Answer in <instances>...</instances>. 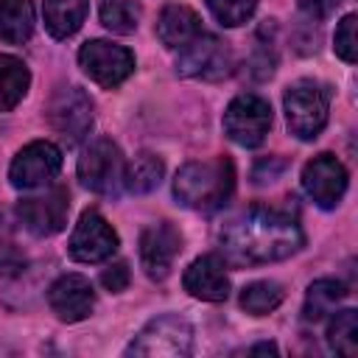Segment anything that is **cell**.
I'll use <instances>...</instances> for the list:
<instances>
[{
	"mask_svg": "<svg viewBox=\"0 0 358 358\" xmlns=\"http://www.w3.org/2000/svg\"><path fill=\"white\" fill-rule=\"evenodd\" d=\"M42 17L53 39H67L87 20V0H42Z\"/></svg>",
	"mask_w": 358,
	"mask_h": 358,
	"instance_id": "18",
	"label": "cell"
},
{
	"mask_svg": "<svg viewBox=\"0 0 358 358\" xmlns=\"http://www.w3.org/2000/svg\"><path fill=\"white\" fill-rule=\"evenodd\" d=\"M271 129V106L255 92H241L224 112V131L241 148H257Z\"/></svg>",
	"mask_w": 358,
	"mask_h": 358,
	"instance_id": "5",
	"label": "cell"
},
{
	"mask_svg": "<svg viewBox=\"0 0 358 358\" xmlns=\"http://www.w3.org/2000/svg\"><path fill=\"white\" fill-rule=\"evenodd\" d=\"M282 106H285V120L291 134L299 140H316L327 126L330 87L313 78H299L285 90Z\"/></svg>",
	"mask_w": 358,
	"mask_h": 358,
	"instance_id": "3",
	"label": "cell"
},
{
	"mask_svg": "<svg viewBox=\"0 0 358 358\" xmlns=\"http://www.w3.org/2000/svg\"><path fill=\"white\" fill-rule=\"evenodd\" d=\"M282 171H285V159H282V157H268V159H260V162L255 165L252 179H255L257 185H266V182L280 179Z\"/></svg>",
	"mask_w": 358,
	"mask_h": 358,
	"instance_id": "29",
	"label": "cell"
},
{
	"mask_svg": "<svg viewBox=\"0 0 358 358\" xmlns=\"http://www.w3.org/2000/svg\"><path fill=\"white\" fill-rule=\"evenodd\" d=\"M31 87V73L22 59L17 56H0V109H14Z\"/></svg>",
	"mask_w": 358,
	"mask_h": 358,
	"instance_id": "21",
	"label": "cell"
},
{
	"mask_svg": "<svg viewBox=\"0 0 358 358\" xmlns=\"http://www.w3.org/2000/svg\"><path fill=\"white\" fill-rule=\"evenodd\" d=\"M78 64L95 84L112 90L134 73V53L106 39H90L78 50Z\"/></svg>",
	"mask_w": 358,
	"mask_h": 358,
	"instance_id": "7",
	"label": "cell"
},
{
	"mask_svg": "<svg viewBox=\"0 0 358 358\" xmlns=\"http://www.w3.org/2000/svg\"><path fill=\"white\" fill-rule=\"evenodd\" d=\"M302 187L316 207L333 210L347 193V168L333 154H316L302 168Z\"/></svg>",
	"mask_w": 358,
	"mask_h": 358,
	"instance_id": "13",
	"label": "cell"
},
{
	"mask_svg": "<svg viewBox=\"0 0 358 358\" xmlns=\"http://www.w3.org/2000/svg\"><path fill=\"white\" fill-rule=\"evenodd\" d=\"M182 285L190 296L204 302H224L229 296V277H227V260L218 255H201L196 257L182 277Z\"/></svg>",
	"mask_w": 358,
	"mask_h": 358,
	"instance_id": "16",
	"label": "cell"
},
{
	"mask_svg": "<svg viewBox=\"0 0 358 358\" xmlns=\"http://www.w3.org/2000/svg\"><path fill=\"white\" fill-rule=\"evenodd\" d=\"M347 296L344 282L333 280V277H322L316 282H310L308 294H305V305H302V316L308 322H319L324 316H330L336 310V305Z\"/></svg>",
	"mask_w": 358,
	"mask_h": 358,
	"instance_id": "20",
	"label": "cell"
},
{
	"mask_svg": "<svg viewBox=\"0 0 358 358\" xmlns=\"http://www.w3.org/2000/svg\"><path fill=\"white\" fill-rule=\"evenodd\" d=\"M67 213H70V193L67 187H59V185L45 190L42 196H31L17 204L20 224L36 238L62 232L67 224Z\"/></svg>",
	"mask_w": 358,
	"mask_h": 358,
	"instance_id": "12",
	"label": "cell"
},
{
	"mask_svg": "<svg viewBox=\"0 0 358 358\" xmlns=\"http://www.w3.org/2000/svg\"><path fill=\"white\" fill-rule=\"evenodd\" d=\"M201 34V20L193 8L187 6H165L159 20H157V36L165 48L182 50L187 42H193Z\"/></svg>",
	"mask_w": 358,
	"mask_h": 358,
	"instance_id": "17",
	"label": "cell"
},
{
	"mask_svg": "<svg viewBox=\"0 0 358 358\" xmlns=\"http://www.w3.org/2000/svg\"><path fill=\"white\" fill-rule=\"evenodd\" d=\"M249 352H277V347L274 344H255V347H249Z\"/></svg>",
	"mask_w": 358,
	"mask_h": 358,
	"instance_id": "31",
	"label": "cell"
},
{
	"mask_svg": "<svg viewBox=\"0 0 358 358\" xmlns=\"http://www.w3.org/2000/svg\"><path fill=\"white\" fill-rule=\"evenodd\" d=\"M182 252V235L179 229L171 224V221H157V224H148L140 235V263H143V271L162 282L171 268H173V260L176 255Z\"/></svg>",
	"mask_w": 358,
	"mask_h": 358,
	"instance_id": "14",
	"label": "cell"
},
{
	"mask_svg": "<svg viewBox=\"0 0 358 358\" xmlns=\"http://www.w3.org/2000/svg\"><path fill=\"white\" fill-rule=\"evenodd\" d=\"M336 3H338V0H299V8H302L310 20H322V17H327V14L333 11Z\"/></svg>",
	"mask_w": 358,
	"mask_h": 358,
	"instance_id": "30",
	"label": "cell"
},
{
	"mask_svg": "<svg viewBox=\"0 0 358 358\" xmlns=\"http://www.w3.org/2000/svg\"><path fill=\"white\" fill-rule=\"evenodd\" d=\"M235 190V165L229 157L187 162L176 171L173 196L182 207L196 213H218Z\"/></svg>",
	"mask_w": 358,
	"mask_h": 358,
	"instance_id": "2",
	"label": "cell"
},
{
	"mask_svg": "<svg viewBox=\"0 0 358 358\" xmlns=\"http://www.w3.org/2000/svg\"><path fill=\"white\" fill-rule=\"evenodd\" d=\"M224 260L232 266H260L285 260L302 249L305 235L288 210L249 207L218 232Z\"/></svg>",
	"mask_w": 358,
	"mask_h": 358,
	"instance_id": "1",
	"label": "cell"
},
{
	"mask_svg": "<svg viewBox=\"0 0 358 358\" xmlns=\"http://www.w3.org/2000/svg\"><path fill=\"white\" fill-rule=\"evenodd\" d=\"M207 8L221 25L238 28V25L252 20V14L257 8V0H207Z\"/></svg>",
	"mask_w": 358,
	"mask_h": 358,
	"instance_id": "26",
	"label": "cell"
},
{
	"mask_svg": "<svg viewBox=\"0 0 358 358\" xmlns=\"http://www.w3.org/2000/svg\"><path fill=\"white\" fill-rule=\"evenodd\" d=\"M34 34V3L31 0H0V39L22 45Z\"/></svg>",
	"mask_w": 358,
	"mask_h": 358,
	"instance_id": "19",
	"label": "cell"
},
{
	"mask_svg": "<svg viewBox=\"0 0 358 358\" xmlns=\"http://www.w3.org/2000/svg\"><path fill=\"white\" fill-rule=\"evenodd\" d=\"M62 168V151L48 140H34L25 148L17 151L8 168V179L17 190H34L45 187L56 179Z\"/></svg>",
	"mask_w": 358,
	"mask_h": 358,
	"instance_id": "10",
	"label": "cell"
},
{
	"mask_svg": "<svg viewBox=\"0 0 358 358\" xmlns=\"http://www.w3.org/2000/svg\"><path fill=\"white\" fill-rule=\"evenodd\" d=\"M162 173H165V165L159 157L154 154H140L134 157V162L126 165L123 171V185L129 193H151L154 187H159L162 182Z\"/></svg>",
	"mask_w": 358,
	"mask_h": 358,
	"instance_id": "22",
	"label": "cell"
},
{
	"mask_svg": "<svg viewBox=\"0 0 358 358\" xmlns=\"http://www.w3.org/2000/svg\"><path fill=\"white\" fill-rule=\"evenodd\" d=\"M117 232L109 227V221L98 210H84L70 235L67 252L78 263H101L117 252Z\"/></svg>",
	"mask_w": 358,
	"mask_h": 358,
	"instance_id": "11",
	"label": "cell"
},
{
	"mask_svg": "<svg viewBox=\"0 0 358 358\" xmlns=\"http://www.w3.org/2000/svg\"><path fill=\"white\" fill-rule=\"evenodd\" d=\"M193 350V324L179 313H162L151 319L134 341L126 347V355L145 358H185Z\"/></svg>",
	"mask_w": 358,
	"mask_h": 358,
	"instance_id": "4",
	"label": "cell"
},
{
	"mask_svg": "<svg viewBox=\"0 0 358 358\" xmlns=\"http://www.w3.org/2000/svg\"><path fill=\"white\" fill-rule=\"evenodd\" d=\"M123 171L126 165H123L120 148L109 137L92 140L78 157V179L92 193L115 196L123 185Z\"/></svg>",
	"mask_w": 358,
	"mask_h": 358,
	"instance_id": "6",
	"label": "cell"
},
{
	"mask_svg": "<svg viewBox=\"0 0 358 358\" xmlns=\"http://www.w3.org/2000/svg\"><path fill=\"white\" fill-rule=\"evenodd\" d=\"M48 305L62 322H81L95 308V291L81 274H62L48 288Z\"/></svg>",
	"mask_w": 358,
	"mask_h": 358,
	"instance_id": "15",
	"label": "cell"
},
{
	"mask_svg": "<svg viewBox=\"0 0 358 358\" xmlns=\"http://www.w3.org/2000/svg\"><path fill=\"white\" fill-rule=\"evenodd\" d=\"M229 70H232V53L227 42L204 31L193 42H187L176 59V73L185 78L215 81V78H224Z\"/></svg>",
	"mask_w": 358,
	"mask_h": 358,
	"instance_id": "8",
	"label": "cell"
},
{
	"mask_svg": "<svg viewBox=\"0 0 358 358\" xmlns=\"http://www.w3.org/2000/svg\"><path fill=\"white\" fill-rule=\"evenodd\" d=\"M355 22H358V17H355V14H347V17L338 22V28H336V36H333V48H336V53H338L344 62H350V64L358 59Z\"/></svg>",
	"mask_w": 358,
	"mask_h": 358,
	"instance_id": "27",
	"label": "cell"
},
{
	"mask_svg": "<svg viewBox=\"0 0 358 358\" xmlns=\"http://www.w3.org/2000/svg\"><path fill=\"white\" fill-rule=\"evenodd\" d=\"M98 14L112 34H131L140 22V6L134 0H98Z\"/></svg>",
	"mask_w": 358,
	"mask_h": 358,
	"instance_id": "25",
	"label": "cell"
},
{
	"mask_svg": "<svg viewBox=\"0 0 358 358\" xmlns=\"http://www.w3.org/2000/svg\"><path fill=\"white\" fill-rule=\"evenodd\" d=\"M129 280H131V274H129V266H126L123 260H117V263H112V266H106V268L101 271V285H103L106 291H112V294L123 291V288L129 285Z\"/></svg>",
	"mask_w": 358,
	"mask_h": 358,
	"instance_id": "28",
	"label": "cell"
},
{
	"mask_svg": "<svg viewBox=\"0 0 358 358\" xmlns=\"http://www.w3.org/2000/svg\"><path fill=\"white\" fill-rule=\"evenodd\" d=\"M327 347L336 355H347V358H352L358 352V313L352 308H344L330 319V324H327Z\"/></svg>",
	"mask_w": 358,
	"mask_h": 358,
	"instance_id": "23",
	"label": "cell"
},
{
	"mask_svg": "<svg viewBox=\"0 0 358 358\" xmlns=\"http://www.w3.org/2000/svg\"><path fill=\"white\" fill-rule=\"evenodd\" d=\"M48 120L67 145L81 143L92 129V101L81 87H62L48 103Z\"/></svg>",
	"mask_w": 358,
	"mask_h": 358,
	"instance_id": "9",
	"label": "cell"
},
{
	"mask_svg": "<svg viewBox=\"0 0 358 358\" xmlns=\"http://www.w3.org/2000/svg\"><path fill=\"white\" fill-rule=\"evenodd\" d=\"M285 299V291L280 282L274 280H257V282H249L243 291H241V308L252 316H266L271 313L280 302Z\"/></svg>",
	"mask_w": 358,
	"mask_h": 358,
	"instance_id": "24",
	"label": "cell"
}]
</instances>
